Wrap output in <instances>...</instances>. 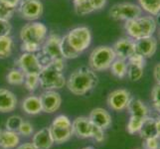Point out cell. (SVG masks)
<instances>
[{"label":"cell","instance_id":"obj_1","mask_svg":"<svg viewBox=\"0 0 160 149\" xmlns=\"http://www.w3.org/2000/svg\"><path fill=\"white\" fill-rule=\"evenodd\" d=\"M98 82L96 72L90 67H80L69 76L66 82L68 90L75 96H85L95 89Z\"/></svg>","mask_w":160,"mask_h":149},{"label":"cell","instance_id":"obj_2","mask_svg":"<svg viewBox=\"0 0 160 149\" xmlns=\"http://www.w3.org/2000/svg\"><path fill=\"white\" fill-rule=\"evenodd\" d=\"M65 69V59L55 60L44 66L39 74L40 87L45 91L60 90L66 85L63 74Z\"/></svg>","mask_w":160,"mask_h":149},{"label":"cell","instance_id":"obj_3","mask_svg":"<svg viewBox=\"0 0 160 149\" xmlns=\"http://www.w3.org/2000/svg\"><path fill=\"white\" fill-rule=\"evenodd\" d=\"M157 29V22L151 15L140 16L138 18L125 21L124 30L132 40L137 41L151 37Z\"/></svg>","mask_w":160,"mask_h":149},{"label":"cell","instance_id":"obj_4","mask_svg":"<svg viewBox=\"0 0 160 149\" xmlns=\"http://www.w3.org/2000/svg\"><path fill=\"white\" fill-rule=\"evenodd\" d=\"M61 36L55 33L49 34L41 46V50L37 53L42 66L48 65L55 60L64 59L61 52Z\"/></svg>","mask_w":160,"mask_h":149},{"label":"cell","instance_id":"obj_5","mask_svg":"<svg viewBox=\"0 0 160 149\" xmlns=\"http://www.w3.org/2000/svg\"><path fill=\"white\" fill-rule=\"evenodd\" d=\"M117 59L112 47L98 46L92 51L89 57V67L95 72H103L110 68Z\"/></svg>","mask_w":160,"mask_h":149},{"label":"cell","instance_id":"obj_6","mask_svg":"<svg viewBox=\"0 0 160 149\" xmlns=\"http://www.w3.org/2000/svg\"><path fill=\"white\" fill-rule=\"evenodd\" d=\"M48 36V28L45 24L38 21H31L25 24L20 30L21 42L34 43L42 46Z\"/></svg>","mask_w":160,"mask_h":149},{"label":"cell","instance_id":"obj_7","mask_svg":"<svg viewBox=\"0 0 160 149\" xmlns=\"http://www.w3.org/2000/svg\"><path fill=\"white\" fill-rule=\"evenodd\" d=\"M108 14L110 18L115 21H128L140 17L142 15V9L137 4L122 2L112 6Z\"/></svg>","mask_w":160,"mask_h":149},{"label":"cell","instance_id":"obj_8","mask_svg":"<svg viewBox=\"0 0 160 149\" xmlns=\"http://www.w3.org/2000/svg\"><path fill=\"white\" fill-rule=\"evenodd\" d=\"M70 45L81 54L90 47L92 43V32L85 26L76 27L66 34Z\"/></svg>","mask_w":160,"mask_h":149},{"label":"cell","instance_id":"obj_9","mask_svg":"<svg viewBox=\"0 0 160 149\" xmlns=\"http://www.w3.org/2000/svg\"><path fill=\"white\" fill-rule=\"evenodd\" d=\"M17 10L21 18L31 22L42 17L44 6L40 0H22Z\"/></svg>","mask_w":160,"mask_h":149},{"label":"cell","instance_id":"obj_10","mask_svg":"<svg viewBox=\"0 0 160 149\" xmlns=\"http://www.w3.org/2000/svg\"><path fill=\"white\" fill-rule=\"evenodd\" d=\"M16 64L25 75H39L43 68L37 54L32 53H22Z\"/></svg>","mask_w":160,"mask_h":149},{"label":"cell","instance_id":"obj_11","mask_svg":"<svg viewBox=\"0 0 160 149\" xmlns=\"http://www.w3.org/2000/svg\"><path fill=\"white\" fill-rule=\"evenodd\" d=\"M131 98L132 97L129 91L125 89H118L109 93L107 102L110 109L114 112H122L126 109Z\"/></svg>","mask_w":160,"mask_h":149},{"label":"cell","instance_id":"obj_12","mask_svg":"<svg viewBox=\"0 0 160 149\" xmlns=\"http://www.w3.org/2000/svg\"><path fill=\"white\" fill-rule=\"evenodd\" d=\"M112 50L118 59L128 61L132 55L136 53L135 41L129 37H123L113 44Z\"/></svg>","mask_w":160,"mask_h":149},{"label":"cell","instance_id":"obj_13","mask_svg":"<svg viewBox=\"0 0 160 149\" xmlns=\"http://www.w3.org/2000/svg\"><path fill=\"white\" fill-rule=\"evenodd\" d=\"M42 112L46 113H54L60 108L62 97L56 91H45L40 95Z\"/></svg>","mask_w":160,"mask_h":149},{"label":"cell","instance_id":"obj_14","mask_svg":"<svg viewBox=\"0 0 160 149\" xmlns=\"http://www.w3.org/2000/svg\"><path fill=\"white\" fill-rule=\"evenodd\" d=\"M93 127L95 124L86 117H77L72 123L73 134L79 138H92Z\"/></svg>","mask_w":160,"mask_h":149},{"label":"cell","instance_id":"obj_15","mask_svg":"<svg viewBox=\"0 0 160 149\" xmlns=\"http://www.w3.org/2000/svg\"><path fill=\"white\" fill-rule=\"evenodd\" d=\"M158 41L154 36L143 38V39L135 41L136 53L142 55L144 58H151L157 51Z\"/></svg>","mask_w":160,"mask_h":149},{"label":"cell","instance_id":"obj_16","mask_svg":"<svg viewBox=\"0 0 160 149\" xmlns=\"http://www.w3.org/2000/svg\"><path fill=\"white\" fill-rule=\"evenodd\" d=\"M89 118L93 124L102 128L103 130L110 127V125L112 123V115L109 114L107 109L102 107L93 108L90 112Z\"/></svg>","mask_w":160,"mask_h":149},{"label":"cell","instance_id":"obj_17","mask_svg":"<svg viewBox=\"0 0 160 149\" xmlns=\"http://www.w3.org/2000/svg\"><path fill=\"white\" fill-rule=\"evenodd\" d=\"M32 144L36 149H50L54 144V140L49 127L37 131L32 137Z\"/></svg>","mask_w":160,"mask_h":149},{"label":"cell","instance_id":"obj_18","mask_svg":"<svg viewBox=\"0 0 160 149\" xmlns=\"http://www.w3.org/2000/svg\"><path fill=\"white\" fill-rule=\"evenodd\" d=\"M17 97L12 92L6 89H0V112H11L17 107Z\"/></svg>","mask_w":160,"mask_h":149},{"label":"cell","instance_id":"obj_19","mask_svg":"<svg viewBox=\"0 0 160 149\" xmlns=\"http://www.w3.org/2000/svg\"><path fill=\"white\" fill-rule=\"evenodd\" d=\"M20 143L18 132L8 129H0V147L2 149H14Z\"/></svg>","mask_w":160,"mask_h":149},{"label":"cell","instance_id":"obj_20","mask_svg":"<svg viewBox=\"0 0 160 149\" xmlns=\"http://www.w3.org/2000/svg\"><path fill=\"white\" fill-rule=\"evenodd\" d=\"M22 109L24 112L29 115H36L42 112V104L40 97L31 95L26 97L23 101H22Z\"/></svg>","mask_w":160,"mask_h":149},{"label":"cell","instance_id":"obj_21","mask_svg":"<svg viewBox=\"0 0 160 149\" xmlns=\"http://www.w3.org/2000/svg\"><path fill=\"white\" fill-rule=\"evenodd\" d=\"M126 109L128 110L130 115L141 118H146L149 117V109L142 101L138 98H131Z\"/></svg>","mask_w":160,"mask_h":149},{"label":"cell","instance_id":"obj_22","mask_svg":"<svg viewBox=\"0 0 160 149\" xmlns=\"http://www.w3.org/2000/svg\"><path fill=\"white\" fill-rule=\"evenodd\" d=\"M49 129H50L54 143H57V144H62V143L69 141L71 137L74 135L72 126L71 127H58V126L51 125Z\"/></svg>","mask_w":160,"mask_h":149},{"label":"cell","instance_id":"obj_23","mask_svg":"<svg viewBox=\"0 0 160 149\" xmlns=\"http://www.w3.org/2000/svg\"><path fill=\"white\" fill-rule=\"evenodd\" d=\"M14 48V40L9 36L0 37V60L7 59L11 56Z\"/></svg>","mask_w":160,"mask_h":149},{"label":"cell","instance_id":"obj_24","mask_svg":"<svg viewBox=\"0 0 160 149\" xmlns=\"http://www.w3.org/2000/svg\"><path fill=\"white\" fill-rule=\"evenodd\" d=\"M128 65L125 60L117 58L112 62L109 70L114 77H117L118 79H123L126 77V75H128Z\"/></svg>","mask_w":160,"mask_h":149},{"label":"cell","instance_id":"obj_25","mask_svg":"<svg viewBox=\"0 0 160 149\" xmlns=\"http://www.w3.org/2000/svg\"><path fill=\"white\" fill-rule=\"evenodd\" d=\"M139 134L141 138H149V137L153 136H158L157 131H156V125H155V119L148 117L144 119L142 127L139 131Z\"/></svg>","mask_w":160,"mask_h":149},{"label":"cell","instance_id":"obj_26","mask_svg":"<svg viewBox=\"0 0 160 149\" xmlns=\"http://www.w3.org/2000/svg\"><path fill=\"white\" fill-rule=\"evenodd\" d=\"M61 52H62V56L65 60L66 59L67 60L77 59L81 56V53L76 51V50L69 44L66 35H64L61 38Z\"/></svg>","mask_w":160,"mask_h":149},{"label":"cell","instance_id":"obj_27","mask_svg":"<svg viewBox=\"0 0 160 149\" xmlns=\"http://www.w3.org/2000/svg\"><path fill=\"white\" fill-rule=\"evenodd\" d=\"M142 11H145L151 16L160 13V0H138Z\"/></svg>","mask_w":160,"mask_h":149},{"label":"cell","instance_id":"obj_28","mask_svg":"<svg viewBox=\"0 0 160 149\" xmlns=\"http://www.w3.org/2000/svg\"><path fill=\"white\" fill-rule=\"evenodd\" d=\"M6 81L11 86H21L24 84L25 74L19 68L11 69L6 76Z\"/></svg>","mask_w":160,"mask_h":149},{"label":"cell","instance_id":"obj_29","mask_svg":"<svg viewBox=\"0 0 160 149\" xmlns=\"http://www.w3.org/2000/svg\"><path fill=\"white\" fill-rule=\"evenodd\" d=\"M144 119L145 118L130 115V118L128 122V125H126V131H128L129 134L139 133V131L143 125V122H144Z\"/></svg>","mask_w":160,"mask_h":149},{"label":"cell","instance_id":"obj_30","mask_svg":"<svg viewBox=\"0 0 160 149\" xmlns=\"http://www.w3.org/2000/svg\"><path fill=\"white\" fill-rule=\"evenodd\" d=\"M24 85L29 92H35L40 86L39 75H25Z\"/></svg>","mask_w":160,"mask_h":149},{"label":"cell","instance_id":"obj_31","mask_svg":"<svg viewBox=\"0 0 160 149\" xmlns=\"http://www.w3.org/2000/svg\"><path fill=\"white\" fill-rule=\"evenodd\" d=\"M143 70H144V68L142 67H138V66H134V65H128V75L126 76L128 77L130 81L137 82L141 80V78L143 77Z\"/></svg>","mask_w":160,"mask_h":149},{"label":"cell","instance_id":"obj_32","mask_svg":"<svg viewBox=\"0 0 160 149\" xmlns=\"http://www.w3.org/2000/svg\"><path fill=\"white\" fill-rule=\"evenodd\" d=\"M23 121V118L19 115H12V117H8V119L6 120V123H5V127L8 130L11 131H16L17 132L19 129V126Z\"/></svg>","mask_w":160,"mask_h":149},{"label":"cell","instance_id":"obj_33","mask_svg":"<svg viewBox=\"0 0 160 149\" xmlns=\"http://www.w3.org/2000/svg\"><path fill=\"white\" fill-rule=\"evenodd\" d=\"M75 12L77 15L79 16H86L88 14H91L93 12V9L92 8V6L90 5L89 1H85L81 4H78V5H75Z\"/></svg>","mask_w":160,"mask_h":149},{"label":"cell","instance_id":"obj_34","mask_svg":"<svg viewBox=\"0 0 160 149\" xmlns=\"http://www.w3.org/2000/svg\"><path fill=\"white\" fill-rule=\"evenodd\" d=\"M143 149H160V137L153 136L145 138L142 143Z\"/></svg>","mask_w":160,"mask_h":149},{"label":"cell","instance_id":"obj_35","mask_svg":"<svg viewBox=\"0 0 160 149\" xmlns=\"http://www.w3.org/2000/svg\"><path fill=\"white\" fill-rule=\"evenodd\" d=\"M17 132H18L19 135L28 137V136L33 134V132H34V128H33V125L29 122V121L23 120V121H22V123L20 124L19 129H18Z\"/></svg>","mask_w":160,"mask_h":149},{"label":"cell","instance_id":"obj_36","mask_svg":"<svg viewBox=\"0 0 160 149\" xmlns=\"http://www.w3.org/2000/svg\"><path fill=\"white\" fill-rule=\"evenodd\" d=\"M20 48L22 53H32V54H37L41 50V46L38 45V44L27 43V42H22Z\"/></svg>","mask_w":160,"mask_h":149},{"label":"cell","instance_id":"obj_37","mask_svg":"<svg viewBox=\"0 0 160 149\" xmlns=\"http://www.w3.org/2000/svg\"><path fill=\"white\" fill-rule=\"evenodd\" d=\"M126 62H128V65H134V66H138V67L144 68L146 64V58H144L142 55L138 53H135L134 55H132Z\"/></svg>","mask_w":160,"mask_h":149},{"label":"cell","instance_id":"obj_38","mask_svg":"<svg viewBox=\"0 0 160 149\" xmlns=\"http://www.w3.org/2000/svg\"><path fill=\"white\" fill-rule=\"evenodd\" d=\"M52 125L58 126V127H71L72 122L68 117H66L64 114H61V115H58V117H55Z\"/></svg>","mask_w":160,"mask_h":149},{"label":"cell","instance_id":"obj_39","mask_svg":"<svg viewBox=\"0 0 160 149\" xmlns=\"http://www.w3.org/2000/svg\"><path fill=\"white\" fill-rule=\"evenodd\" d=\"M16 10H17V9L8 7L5 4L0 2V18H1V19L10 20L11 18L13 17V15L16 12Z\"/></svg>","mask_w":160,"mask_h":149},{"label":"cell","instance_id":"obj_40","mask_svg":"<svg viewBox=\"0 0 160 149\" xmlns=\"http://www.w3.org/2000/svg\"><path fill=\"white\" fill-rule=\"evenodd\" d=\"M12 32V25L10 21L0 18V37L9 36Z\"/></svg>","mask_w":160,"mask_h":149},{"label":"cell","instance_id":"obj_41","mask_svg":"<svg viewBox=\"0 0 160 149\" xmlns=\"http://www.w3.org/2000/svg\"><path fill=\"white\" fill-rule=\"evenodd\" d=\"M92 138L98 143L102 142L104 140V130L101 127H98V126L95 125L93 132H92Z\"/></svg>","mask_w":160,"mask_h":149},{"label":"cell","instance_id":"obj_42","mask_svg":"<svg viewBox=\"0 0 160 149\" xmlns=\"http://www.w3.org/2000/svg\"><path fill=\"white\" fill-rule=\"evenodd\" d=\"M88 1H89L93 11H98V10L102 9L104 6H106L108 0H88Z\"/></svg>","mask_w":160,"mask_h":149},{"label":"cell","instance_id":"obj_43","mask_svg":"<svg viewBox=\"0 0 160 149\" xmlns=\"http://www.w3.org/2000/svg\"><path fill=\"white\" fill-rule=\"evenodd\" d=\"M151 99L152 102H160V84H156L151 91Z\"/></svg>","mask_w":160,"mask_h":149},{"label":"cell","instance_id":"obj_44","mask_svg":"<svg viewBox=\"0 0 160 149\" xmlns=\"http://www.w3.org/2000/svg\"><path fill=\"white\" fill-rule=\"evenodd\" d=\"M21 1H22V0H0V2H1V3L5 4L8 7L14 8V9L18 8Z\"/></svg>","mask_w":160,"mask_h":149},{"label":"cell","instance_id":"obj_45","mask_svg":"<svg viewBox=\"0 0 160 149\" xmlns=\"http://www.w3.org/2000/svg\"><path fill=\"white\" fill-rule=\"evenodd\" d=\"M154 80L156 81V84H160V63H158L153 70Z\"/></svg>","mask_w":160,"mask_h":149},{"label":"cell","instance_id":"obj_46","mask_svg":"<svg viewBox=\"0 0 160 149\" xmlns=\"http://www.w3.org/2000/svg\"><path fill=\"white\" fill-rule=\"evenodd\" d=\"M16 149H36V148H35L34 145L32 144V143L25 142V143H23V144L18 145L17 147H16Z\"/></svg>","mask_w":160,"mask_h":149},{"label":"cell","instance_id":"obj_47","mask_svg":"<svg viewBox=\"0 0 160 149\" xmlns=\"http://www.w3.org/2000/svg\"><path fill=\"white\" fill-rule=\"evenodd\" d=\"M155 125H156V131H157V135L160 137V117L155 119Z\"/></svg>","mask_w":160,"mask_h":149},{"label":"cell","instance_id":"obj_48","mask_svg":"<svg viewBox=\"0 0 160 149\" xmlns=\"http://www.w3.org/2000/svg\"><path fill=\"white\" fill-rule=\"evenodd\" d=\"M153 107H154V109H155L156 112L160 114V102H153Z\"/></svg>","mask_w":160,"mask_h":149},{"label":"cell","instance_id":"obj_49","mask_svg":"<svg viewBox=\"0 0 160 149\" xmlns=\"http://www.w3.org/2000/svg\"><path fill=\"white\" fill-rule=\"evenodd\" d=\"M87 1V0H73V3H74V6L75 5H78V4H81L82 2Z\"/></svg>","mask_w":160,"mask_h":149},{"label":"cell","instance_id":"obj_50","mask_svg":"<svg viewBox=\"0 0 160 149\" xmlns=\"http://www.w3.org/2000/svg\"><path fill=\"white\" fill-rule=\"evenodd\" d=\"M82 149H93V148L91 147V146H89V147H85V148H82Z\"/></svg>","mask_w":160,"mask_h":149},{"label":"cell","instance_id":"obj_51","mask_svg":"<svg viewBox=\"0 0 160 149\" xmlns=\"http://www.w3.org/2000/svg\"><path fill=\"white\" fill-rule=\"evenodd\" d=\"M158 36H159V39H160V29H159V32H158Z\"/></svg>","mask_w":160,"mask_h":149},{"label":"cell","instance_id":"obj_52","mask_svg":"<svg viewBox=\"0 0 160 149\" xmlns=\"http://www.w3.org/2000/svg\"><path fill=\"white\" fill-rule=\"evenodd\" d=\"M142 149H143V148H142Z\"/></svg>","mask_w":160,"mask_h":149}]
</instances>
